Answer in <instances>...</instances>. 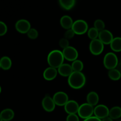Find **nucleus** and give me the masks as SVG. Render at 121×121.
<instances>
[{"label":"nucleus","mask_w":121,"mask_h":121,"mask_svg":"<svg viewBox=\"0 0 121 121\" xmlns=\"http://www.w3.org/2000/svg\"><path fill=\"white\" fill-rule=\"evenodd\" d=\"M58 74V70L57 69L52 67H47L43 72V77L45 80L47 81H51L55 79Z\"/></svg>","instance_id":"nucleus-14"},{"label":"nucleus","mask_w":121,"mask_h":121,"mask_svg":"<svg viewBox=\"0 0 121 121\" xmlns=\"http://www.w3.org/2000/svg\"><path fill=\"white\" fill-rule=\"evenodd\" d=\"M109 117L112 119H119L121 117V108L119 106H115L109 110Z\"/></svg>","instance_id":"nucleus-21"},{"label":"nucleus","mask_w":121,"mask_h":121,"mask_svg":"<svg viewBox=\"0 0 121 121\" xmlns=\"http://www.w3.org/2000/svg\"><path fill=\"white\" fill-rule=\"evenodd\" d=\"M72 29L75 34L82 35L88 31V25L85 21L83 20H78L73 22Z\"/></svg>","instance_id":"nucleus-5"},{"label":"nucleus","mask_w":121,"mask_h":121,"mask_svg":"<svg viewBox=\"0 0 121 121\" xmlns=\"http://www.w3.org/2000/svg\"><path fill=\"white\" fill-rule=\"evenodd\" d=\"M63 54L65 59L69 61H74L78 57V52L74 47L69 46L63 50Z\"/></svg>","instance_id":"nucleus-7"},{"label":"nucleus","mask_w":121,"mask_h":121,"mask_svg":"<svg viewBox=\"0 0 121 121\" xmlns=\"http://www.w3.org/2000/svg\"><path fill=\"white\" fill-rule=\"evenodd\" d=\"M120 62H121V61H120Z\"/></svg>","instance_id":"nucleus-36"},{"label":"nucleus","mask_w":121,"mask_h":121,"mask_svg":"<svg viewBox=\"0 0 121 121\" xmlns=\"http://www.w3.org/2000/svg\"><path fill=\"white\" fill-rule=\"evenodd\" d=\"M75 35V33L73 31V30L71 28V29L67 30L65 33V38L67 39V40L69 39H72V38H73V37Z\"/></svg>","instance_id":"nucleus-30"},{"label":"nucleus","mask_w":121,"mask_h":121,"mask_svg":"<svg viewBox=\"0 0 121 121\" xmlns=\"http://www.w3.org/2000/svg\"><path fill=\"white\" fill-rule=\"evenodd\" d=\"M94 27L96 29L98 30L99 32L104 30L105 27V22L102 20H99V19L96 20L94 22Z\"/></svg>","instance_id":"nucleus-26"},{"label":"nucleus","mask_w":121,"mask_h":121,"mask_svg":"<svg viewBox=\"0 0 121 121\" xmlns=\"http://www.w3.org/2000/svg\"><path fill=\"white\" fill-rule=\"evenodd\" d=\"M99 31L98 30L96 29L95 27L91 28L87 31V35H88L89 38L92 40L98 39V37H99Z\"/></svg>","instance_id":"nucleus-25"},{"label":"nucleus","mask_w":121,"mask_h":121,"mask_svg":"<svg viewBox=\"0 0 121 121\" xmlns=\"http://www.w3.org/2000/svg\"><path fill=\"white\" fill-rule=\"evenodd\" d=\"M115 69H117L118 70L119 72H121V62H119V63L118 64V65H117V67H116Z\"/></svg>","instance_id":"nucleus-34"},{"label":"nucleus","mask_w":121,"mask_h":121,"mask_svg":"<svg viewBox=\"0 0 121 121\" xmlns=\"http://www.w3.org/2000/svg\"><path fill=\"white\" fill-rule=\"evenodd\" d=\"M93 113H94L93 106L89 104L88 103L82 104L79 107L78 115L82 119H87L92 117V115Z\"/></svg>","instance_id":"nucleus-4"},{"label":"nucleus","mask_w":121,"mask_h":121,"mask_svg":"<svg viewBox=\"0 0 121 121\" xmlns=\"http://www.w3.org/2000/svg\"><path fill=\"white\" fill-rule=\"evenodd\" d=\"M75 0H59L60 6L66 10H69L74 7Z\"/></svg>","instance_id":"nucleus-22"},{"label":"nucleus","mask_w":121,"mask_h":121,"mask_svg":"<svg viewBox=\"0 0 121 121\" xmlns=\"http://www.w3.org/2000/svg\"><path fill=\"white\" fill-rule=\"evenodd\" d=\"M14 112L11 109H5L1 112L0 119H2L4 121H9L14 118Z\"/></svg>","instance_id":"nucleus-17"},{"label":"nucleus","mask_w":121,"mask_h":121,"mask_svg":"<svg viewBox=\"0 0 121 121\" xmlns=\"http://www.w3.org/2000/svg\"><path fill=\"white\" fill-rule=\"evenodd\" d=\"M83 121H102V120L96 117H91L87 119H85Z\"/></svg>","instance_id":"nucleus-32"},{"label":"nucleus","mask_w":121,"mask_h":121,"mask_svg":"<svg viewBox=\"0 0 121 121\" xmlns=\"http://www.w3.org/2000/svg\"><path fill=\"white\" fill-rule=\"evenodd\" d=\"M65 57L63 52L59 50H54L49 53L47 56V63L50 67L58 69L63 64Z\"/></svg>","instance_id":"nucleus-2"},{"label":"nucleus","mask_w":121,"mask_h":121,"mask_svg":"<svg viewBox=\"0 0 121 121\" xmlns=\"http://www.w3.org/2000/svg\"><path fill=\"white\" fill-rule=\"evenodd\" d=\"M58 73L63 77H69L73 72L72 65L69 64H63L57 69Z\"/></svg>","instance_id":"nucleus-15"},{"label":"nucleus","mask_w":121,"mask_h":121,"mask_svg":"<svg viewBox=\"0 0 121 121\" xmlns=\"http://www.w3.org/2000/svg\"><path fill=\"white\" fill-rule=\"evenodd\" d=\"M66 121H79V117L76 114L68 115L66 118Z\"/></svg>","instance_id":"nucleus-31"},{"label":"nucleus","mask_w":121,"mask_h":121,"mask_svg":"<svg viewBox=\"0 0 121 121\" xmlns=\"http://www.w3.org/2000/svg\"><path fill=\"white\" fill-rule=\"evenodd\" d=\"M118 63V59L115 53L109 52L105 56L104 59V65L105 68L109 70L117 67Z\"/></svg>","instance_id":"nucleus-3"},{"label":"nucleus","mask_w":121,"mask_h":121,"mask_svg":"<svg viewBox=\"0 0 121 121\" xmlns=\"http://www.w3.org/2000/svg\"><path fill=\"white\" fill-rule=\"evenodd\" d=\"M86 83V77L82 72H73L69 77L68 84L74 89L82 88Z\"/></svg>","instance_id":"nucleus-1"},{"label":"nucleus","mask_w":121,"mask_h":121,"mask_svg":"<svg viewBox=\"0 0 121 121\" xmlns=\"http://www.w3.org/2000/svg\"><path fill=\"white\" fill-rule=\"evenodd\" d=\"M87 102L92 106H96L99 100V97L98 93L95 92H91L87 95Z\"/></svg>","instance_id":"nucleus-18"},{"label":"nucleus","mask_w":121,"mask_h":121,"mask_svg":"<svg viewBox=\"0 0 121 121\" xmlns=\"http://www.w3.org/2000/svg\"><path fill=\"white\" fill-rule=\"evenodd\" d=\"M31 28L30 22L25 19H21L15 23V29L21 34H27Z\"/></svg>","instance_id":"nucleus-8"},{"label":"nucleus","mask_w":121,"mask_h":121,"mask_svg":"<svg viewBox=\"0 0 121 121\" xmlns=\"http://www.w3.org/2000/svg\"><path fill=\"white\" fill-rule=\"evenodd\" d=\"M95 117L100 119L108 117L109 115V109L106 106L104 105H97L94 108Z\"/></svg>","instance_id":"nucleus-9"},{"label":"nucleus","mask_w":121,"mask_h":121,"mask_svg":"<svg viewBox=\"0 0 121 121\" xmlns=\"http://www.w3.org/2000/svg\"><path fill=\"white\" fill-rule=\"evenodd\" d=\"M59 45H60V47L63 49L67 48L69 46V40H67L66 38H63L61 39L59 41Z\"/></svg>","instance_id":"nucleus-28"},{"label":"nucleus","mask_w":121,"mask_h":121,"mask_svg":"<svg viewBox=\"0 0 121 121\" xmlns=\"http://www.w3.org/2000/svg\"><path fill=\"white\" fill-rule=\"evenodd\" d=\"M110 46L112 51L115 52H121V37H115L113 39Z\"/></svg>","instance_id":"nucleus-20"},{"label":"nucleus","mask_w":121,"mask_h":121,"mask_svg":"<svg viewBox=\"0 0 121 121\" xmlns=\"http://www.w3.org/2000/svg\"><path fill=\"white\" fill-rule=\"evenodd\" d=\"M27 36L28 37V38L32 40H34V39H36L39 36V33H38V31L35 28H31L29 31H28V33H27Z\"/></svg>","instance_id":"nucleus-27"},{"label":"nucleus","mask_w":121,"mask_h":121,"mask_svg":"<svg viewBox=\"0 0 121 121\" xmlns=\"http://www.w3.org/2000/svg\"><path fill=\"white\" fill-rule=\"evenodd\" d=\"M12 66L11 60L8 56H3L0 60V67L4 70H8Z\"/></svg>","instance_id":"nucleus-19"},{"label":"nucleus","mask_w":121,"mask_h":121,"mask_svg":"<svg viewBox=\"0 0 121 121\" xmlns=\"http://www.w3.org/2000/svg\"><path fill=\"white\" fill-rule=\"evenodd\" d=\"M8 28H7V25L5 23L2 21L0 22V35L2 36V35H5L7 33Z\"/></svg>","instance_id":"nucleus-29"},{"label":"nucleus","mask_w":121,"mask_h":121,"mask_svg":"<svg viewBox=\"0 0 121 121\" xmlns=\"http://www.w3.org/2000/svg\"><path fill=\"white\" fill-rule=\"evenodd\" d=\"M102 121H113V119H112V118H110L109 117H108L104 118V119H102Z\"/></svg>","instance_id":"nucleus-33"},{"label":"nucleus","mask_w":121,"mask_h":121,"mask_svg":"<svg viewBox=\"0 0 121 121\" xmlns=\"http://www.w3.org/2000/svg\"><path fill=\"white\" fill-rule=\"evenodd\" d=\"M89 50L91 53L93 55H99L104 51V44L99 39L92 40L90 43Z\"/></svg>","instance_id":"nucleus-6"},{"label":"nucleus","mask_w":121,"mask_h":121,"mask_svg":"<svg viewBox=\"0 0 121 121\" xmlns=\"http://www.w3.org/2000/svg\"><path fill=\"white\" fill-rule=\"evenodd\" d=\"M42 106L43 108L46 112H50L54 110L56 107V104L54 100L50 96H46L42 100Z\"/></svg>","instance_id":"nucleus-11"},{"label":"nucleus","mask_w":121,"mask_h":121,"mask_svg":"<svg viewBox=\"0 0 121 121\" xmlns=\"http://www.w3.org/2000/svg\"><path fill=\"white\" fill-rule=\"evenodd\" d=\"M72 67L73 72H82V70L83 69V63L81 60H76L72 62Z\"/></svg>","instance_id":"nucleus-24"},{"label":"nucleus","mask_w":121,"mask_h":121,"mask_svg":"<svg viewBox=\"0 0 121 121\" xmlns=\"http://www.w3.org/2000/svg\"><path fill=\"white\" fill-rule=\"evenodd\" d=\"M73 21L72 18L69 15H64L60 18V23L61 27L66 30H69L72 28Z\"/></svg>","instance_id":"nucleus-16"},{"label":"nucleus","mask_w":121,"mask_h":121,"mask_svg":"<svg viewBox=\"0 0 121 121\" xmlns=\"http://www.w3.org/2000/svg\"><path fill=\"white\" fill-rule=\"evenodd\" d=\"M117 121H121V119H118Z\"/></svg>","instance_id":"nucleus-35"},{"label":"nucleus","mask_w":121,"mask_h":121,"mask_svg":"<svg viewBox=\"0 0 121 121\" xmlns=\"http://www.w3.org/2000/svg\"><path fill=\"white\" fill-rule=\"evenodd\" d=\"M53 99L57 106H65L69 101L68 95L65 92H58L54 95Z\"/></svg>","instance_id":"nucleus-10"},{"label":"nucleus","mask_w":121,"mask_h":121,"mask_svg":"<svg viewBox=\"0 0 121 121\" xmlns=\"http://www.w3.org/2000/svg\"><path fill=\"white\" fill-rule=\"evenodd\" d=\"M98 39L104 44H110L114 38H113V34L110 31L104 30L99 32Z\"/></svg>","instance_id":"nucleus-13"},{"label":"nucleus","mask_w":121,"mask_h":121,"mask_svg":"<svg viewBox=\"0 0 121 121\" xmlns=\"http://www.w3.org/2000/svg\"><path fill=\"white\" fill-rule=\"evenodd\" d=\"M64 106H65V112L69 115L76 114V113H78L80 107L78 103L73 100H69Z\"/></svg>","instance_id":"nucleus-12"},{"label":"nucleus","mask_w":121,"mask_h":121,"mask_svg":"<svg viewBox=\"0 0 121 121\" xmlns=\"http://www.w3.org/2000/svg\"><path fill=\"white\" fill-rule=\"evenodd\" d=\"M108 76L110 79L113 81H117L121 78V72L117 69L109 70L108 72Z\"/></svg>","instance_id":"nucleus-23"}]
</instances>
